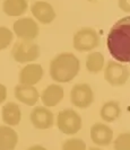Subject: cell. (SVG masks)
<instances>
[{
    "label": "cell",
    "mask_w": 130,
    "mask_h": 150,
    "mask_svg": "<svg viewBox=\"0 0 130 150\" xmlns=\"http://www.w3.org/2000/svg\"><path fill=\"white\" fill-rule=\"evenodd\" d=\"M90 150H101L99 148H91Z\"/></svg>",
    "instance_id": "484cf974"
},
{
    "label": "cell",
    "mask_w": 130,
    "mask_h": 150,
    "mask_svg": "<svg viewBox=\"0 0 130 150\" xmlns=\"http://www.w3.org/2000/svg\"><path fill=\"white\" fill-rule=\"evenodd\" d=\"M33 16L42 24H50L55 18L54 9L50 4L45 1H36L32 5L31 7Z\"/></svg>",
    "instance_id": "7c38bea8"
},
{
    "label": "cell",
    "mask_w": 130,
    "mask_h": 150,
    "mask_svg": "<svg viewBox=\"0 0 130 150\" xmlns=\"http://www.w3.org/2000/svg\"><path fill=\"white\" fill-rule=\"evenodd\" d=\"M15 97L25 105L33 106L38 103L40 95L35 87L27 85H17L15 87Z\"/></svg>",
    "instance_id": "5bb4252c"
},
{
    "label": "cell",
    "mask_w": 130,
    "mask_h": 150,
    "mask_svg": "<svg viewBox=\"0 0 130 150\" xmlns=\"http://www.w3.org/2000/svg\"><path fill=\"white\" fill-rule=\"evenodd\" d=\"M43 77V69L40 64L32 63L27 64L21 70L19 74V83L21 85H27V86H34L38 83Z\"/></svg>",
    "instance_id": "8fae6325"
},
{
    "label": "cell",
    "mask_w": 130,
    "mask_h": 150,
    "mask_svg": "<svg viewBox=\"0 0 130 150\" xmlns=\"http://www.w3.org/2000/svg\"><path fill=\"white\" fill-rule=\"evenodd\" d=\"M27 150H46L44 147H42V146H38V144H35V146H32L30 147Z\"/></svg>",
    "instance_id": "d4e9b609"
},
{
    "label": "cell",
    "mask_w": 130,
    "mask_h": 150,
    "mask_svg": "<svg viewBox=\"0 0 130 150\" xmlns=\"http://www.w3.org/2000/svg\"><path fill=\"white\" fill-rule=\"evenodd\" d=\"M79 69L80 62L75 54L60 53L50 63V76L54 81L69 83L78 75Z\"/></svg>",
    "instance_id": "7a4b0ae2"
},
{
    "label": "cell",
    "mask_w": 130,
    "mask_h": 150,
    "mask_svg": "<svg viewBox=\"0 0 130 150\" xmlns=\"http://www.w3.org/2000/svg\"><path fill=\"white\" fill-rule=\"evenodd\" d=\"M114 150H130V132H124L117 137Z\"/></svg>",
    "instance_id": "ffe728a7"
},
{
    "label": "cell",
    "mask_w": 130,
    "mask_h": 150,
    "mask_svg": "<svg viewBox=\"0 0 130 150\" xmlns=\"http://www.w3.org/2000/svg\"><path fill=\"white\" fill-rule=\"evenodd\" d=\"M31 122L38 130L51 129L54 124L53 113L45 106H36L31 112Z\"/></svg>",
    "instance_id": "9c48e42d"
},
{
    "label": "cell",
    "mask_w": 130,
    "mask_h": 150,
    "mask_svg": "<svg viewBox=\"0 0 130 150\" xmlns=\"http://www.w3.org/2000/svg\"><path fill=\"white\" fill-rule=\"evenodd\" d=\"M104 66V57L99 52L90 53L86 58V68L90 72L97 74L99 72Z\"/></svg>",
    "instance_id": "d6986e66"
},
{
    "label": "cell",
    "mask_w": 130,
    "mask_h": 150,
    "mask_svg": "<svg viewBox=\"0 0 130 150\" xmlns=\"http://www.w3.org/2000/svg\"><path fill=\"white\" fill-rule=\"evenodd\" d=\"M129 69L115 61H109L104 69V78L111 86H122L129 79Z\"/></svg>",
    "instance_id": "8992f818"
},
{
    "label": "cell",
    "mask_w": 130,
    "mask_h": 150,
    "mask_svg": "<svg viewBox=\"0 0 130 150\" xmlns=\"http://www.w3.org/2000/svg\"><path fill=\"white\" fill-rule=\"evenodd\" d=\"M18 143V134L8 125L0 127V150H15Z\"/></svg>",
    "instance_id": "2e32d148"
},
{
    "label": "cell",
    "mask_w": 130,
    "mask_h": 150,
    "mask_svg": "<svg viewBox=\"0 0 130 150\" xmlns=\"http://www.w3.org/2000/svg\"><path fill=\"white\" fill-rule=\"evenodd\" d=\"M14 32L22 41H33L38 35V25L32 18H21L14 23Z\"/></svg>",
    "instance_id": "ba28073f"
},
{
    "label": "cell",
    "mask_w": 130,
    "mask_h": 150,
    "mask_svg": "<svg viewBox=\"0 0 130 150\" xmlns=\"http://www.w3.org/2000/svg\"><path fill=\"white\" fill-rule=\"evenodd\" d=\"M11 54L15 61L19 63L32 62L40 57V46L33 41H21L15 43Z\"/></svg>",
    "instance_id": "277c9868"
},
{
    "label": "cell",
    "mask_w": 130,
    "mask_h": 150,
    "mask_svg": "<svg viewBox=\"0 0 130 150\" xmlns=\"http://www.w3.org/2000/svg\"><path fill=\"white\" fill-rule=\"evenodd\" d=\"M62 150H86V143L82 139L71 138L63 142Z\"/></svg>",
    "instance_id": "44dd1931"
},
{
    "label": "cell",
    "mask_w": 130,
    "mask_h": 150,
    "mask_svg": "<svg viewBox=\"0 0 130 150\" xmlns=\"http://www.w3.org/2000/svg\"><path fill=\"white\" fill-rule=\"evenodd\" d=\"M57 127L62 133L72 135L82 129V117L74 110L60 111L57 117Z\"/></svg>",
    "instance_id": "3957f363"
},
{
    "label": "cell",
    "mask_w": 130,
    "mask_h": 150,
    "mask_svg": "<svg viewBox=\"0 0 130 150\" xmlns=\"http://www.w3.org/2000/svg\"><path fill=\"white\" fill-rule=\"evenodd\" d=\"M119 7L126 13H130V0H119Z\"/></svg>",
    "instance_id": "603a6c76"
},
{
    "label": "cell",
    "mask_w": 130,
    "mask_h": 150,
    "mask_svg": "<svg viewBox=\"0 0 130 150\" xmlns=\"http://www.w3.org/2000/svg\"><path fill=\"white\" fill-rule=\"evenodd\" d=\"M11 41H13L11 30L7 27L0 26V50L6 49L8 45L11 43Z\"/></svg>",
    "instance_id": "7402d4cb"
},
{
    "label": "cell",
    "mask_w": 130,
    "mask_h": 150,
    "mask_svg": "<svg viewBox=\"0 0 130 150\" xmlns=\"http://www.w3.org/2000/svg\"><path fill=\"white\" fill-rule=\"evenodd\" d=\"M99 114H101L102 120L107 122V123H111L120 116L121 108H120V105H119L118 102L111 100V102H107L104 105L102 106Z\"/></svg>",
    "instance_id": "e0dca14e"
},
{
    "label": "cell",
    "mask_w": 130,
    "mask_h": 150,
    "mask_svg": "<svg viewBox=\"0 0 130 150\" xmlns=\"http://www.w3.org/2000/svg\"><path fill=\"white\" fill-rule=\"evenodd\" d=\"M4 11L8 16H21L27 10L26 0H5Z\"/></svg>",
    "instance_id": "ac0fdd59"
},
{
    "label": "cell",
    "mask_w": 130,
    "mask_h": 150,
    "mask_svg": "<svg viewBox=\"0 0 130 150\" xmlns=\"http://www.w3.org/2000/svg\"><path fill=\"white\" fill-rule=\"evenodd\" d=\"M63 96H65V91L61 86L52 83V85H49L42 91L41 100L43 105H45V107H52V106L58 105L62 100Z\"/></svg>",
    "instance_id": "4fadbf2b"
},
{
    "label": "cell",
    "mask_w": 130,
    "mask_h": 150,
    "mask_svg": "<svg viewBox=\"0 0 130 150\" xmlns=\"http://www.w3.org/2000/svg\"><path fill=\"white\" fill-rule=\"evenodd\" d=\"M99 44V38L96 30L91 27H85L77 32L74 36V47L77 51H92Z\"/></svg>",
    "instance_id": "5b68a950"
},
{
    "label": "cell",
    "mask_w": 130,
    "mask_h": 150,
    "mask_svg": "<svg viewBox=\"0 0 130 150\" xmlns=\"http://www.w3.org/2000/svg\"><path fill=\"white\" fill-rule=\"evenodd\" d=\"M107 46L114 60L130 63V16L115 23L107 38Z\"/></svg>",
    "instance_id": "6da1fadb"
},
{
    "label": "cell",
    "mask_w": 130,
    "mask_h": 150,
    "mask_svg": "<svg viewBox=\"0 0 130 150\" xmlns=\"http://www.w3.org/2000/svg\"><path fill=\"white\" fill-rule=\"evenodd\" d=\"M91 139L97 146H109L113 139V131L107 124L95 123L91 129Z\"/></svg>",
    "instance_id": "30bf717a"
},
{
    "label": "cell",
    "mask_w": 130,
    "mask_h": 150,
    "mask_svg": "<svg viewBox=\"0 0 130 150\" xmlns=\"http://www.w3.org/2000/svg\"><path fill=\"white\" fill-rule=\"evenodd\" d=\"M22 120V111L14 102H9L2 107V121L8 127H16Z\"/></svg>",
    "instance_id": "9a60e30c"
},
{
    "label": "cell",
    "mask_w": 130,
    "mask_h": 150,
    "mask_svg": "<svg viewBox=\"0 0 130 150\" xmlns=\"http://www.w3.org/2000/svg\"><path fill=\"white\" fill-rule=\"evenodd\" d=\"M88 1H93V0H88Z\"/></svg>",
    "instance_id": "4316f807"
},
{
    "label": "cell",
    "mask_w": 130,
    "mask_h": 150,
    "mask_svg": "<svg viewBox=\"0 0 130 150\" xmlns=\"http://www.w3.org/2000/svg\"><path fill=\"white\" fill-rule=\"evenodd\" d=\"M94 100V93L90 85L77 83L70 91V102L78 108H87Z\"/></svg>",
    "instance_id": "52a82bcc"
},
{
    "label": "cell",
    "mask_w": 130,
    "mask_h": 150,
    "mask_svg": "<svg viewBox=\"0 0 130 150\" xmlns=\"http://www.w3.org/2000/svg\"><path fill=\"white\" fill-rule=\"evenodd\" d=\"M6 98H7V88L2 83H0V104L4 103Z\"/></svg>",
    "instance_id": "cb8c5ba5"
}]
</instances>
